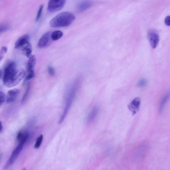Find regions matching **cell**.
I'll list each match as a JSON object with an SVG mask.
<instances>
[{"label":"cell","instance_id":"cell-2","mask_svg":"<svg viewBox=\"0 0 170 170\" xmlns=\"http://www.w3.org/2000/svg\"><path fill=\"white\" fill-rule=\"evenodd\" d=\"M75 20V17L70 12H63L56 16L50 21V26L53 28L66 27L70 25Z\"/></svg>","mask_w":170,"mask_h":170},{"label":"cell","instance_id":"cell-29","mask_svg":"<svg viewBox=\"0 0 170 170\" xmlns=\"http://www.w3.org/2000/svg\"><path fill=\"white\" fill-rule=\"evenodd\" d=\"M25 170V169H24V170Z\"/></svg>","mask_w":170,"mask_h":170},{"label":"cell","instance_id":"cell-13","mask_svg":"<svg viewBox=\"0 0 170 170\" xmlns=\"http://www.w3.org/2000/svg\"><path fill=\"white\" fill-rule=\"evenodd\" d=\"M170 98V90H169L164 95V96H163V98H162V100H161V103H160V104L159 110L160 113L162 112V111H163L164 108H165L166 104L168 102V100H169Z\"/></svg>","mask_w":170,"mask_h":170},{"label":"cell","instance_id":"cell-1","mask_svg":"<svg viewBox=\"0 0 170 170\" xmlns=\"http://www.w3.org/2000/svg\"><path fill=\"white\" fill-rule=\"evenodd\" d=\"M25 72L23 69H17L15 62H11L4 70L3 82L6 87H14L25 78Z\"/></svg>","mask_w":170,"mask_h":170},{"label":"cell","instance_id":"cell-26","mask_svg":"<svg viewBox=\"0 0 170 170\" xmlns=\"http://www.w3.org/2000/svg\"><path fill=\"white\" fill-rule=\"evenodd\" d=\"M48 72H49L50 75L52 76H54V74H55V71H54V69L52 67H51V66L48 67Z\"/></svg>","mask_w":170,"mask_h":170},{"label":"cell","instance_id":"cell-5","mask_svg":"<svg viewBox=\"0 0 170 170\" xmlns=\"http://www.w3.org/2000/svg\"><path fill=\"white\" fill-rule=\"evenodd\" d=\"M66 0H49L48 9L49 12H55L62 9L64 6Z\"/></svg>","mask_w":170,"mask_h":170},{"label":"cell","instance_id":"cell-3","mask_svg":"<svg viewBox=\"0 0 170 170\" xmlns=\"http://www.w3.org/2000/svg\"><path fill=\"white\" fill-rule=\"evenodd\" d=\"M77 85L76 84L74 86H73L72 88L71 89L70 92H69L67 98V100H66V106L65 108L63 114L60 118L59 124H61L63 123V121H64L66 115H67L69 111L70 110L71 106L73 100H74V99L75 98L76 95V92L77 90Z\"/></svg>","mask_w":170,"mask_h":170},{"label":"cell","instance_id":"cell-25","mask_svg":"<svg viewBox=\"0 0 170 170\" xmlns=\"http://www.w3.org/2000/svg\"><path fill=\"white\" fill-rule=\"evenodd\" d=\"M165 24L167 26L170 27V16H167L165 18Z\"/></svg>","mask_w":170,"mask_h":170},{"label":"cell","instance_id":"cell-24","mask_svg":"<svg viewBox=\"0 0 170 170\" xmlns=\"http://www.w3.org/2000/svg\"><path fill=\"white\" fill-rule=\"evenodd\" d=\"M147 84V81L146 80L144 79H141V80L139 81L138 84V86L139 87H143L146 86Z\"/></svg>","mask_w":170,"mask_h":170},{"label":"cell","instance_id":"cell-4","mask_svg":"<svg viewBox=\"0 0 170 170\" xmlns=\"http://www.w3.org/2000/svg\"><path fill=\"white\" fill-rule=\"evenodd\" d=\"M25 143L24 142L19 143L17 147L14 149V150L12 152L11 156L9 157V159L7 161L6 165L5 166V169H8L11 165L13 164V163L15 162L17 157L19 156L20 153L21 152L22 149L24 148V145Z\"/></svg>","mask_w":170,"mask_h":170},{"label":"cell","instance_id":"cell-8","mask_svg":"<svg viewBox=\"0 0 170 170\" xmlns=\"http://www.w3.org/2000/svg\"><path fill=\"white\" fill-rule=\"evenodd\" d=\"M20 91L17 89L9 90L7 93L6 96V102L7 103H12L14 102L17 98Z\"/></svg>","mask_w":170,"mask_h":170},{"label":"cell","instance_id":"cell-27","mask_svg":"<svg viewBox=\"0 0 170 170\" xmlns=\"http://www.w3.org/2000/svg\"><path fill=\"white\" fill-rule=\"evenodd\" d=\"M3 130V125L1 121H0V133Z\"/></svg>","mask_w":170,"mask_h":170},{"label":"cell","instance_id":"cell-10","mask_svg":"<svg viewBox=\"0 0 170 170\" xmlns=\"http://www.w3.org/2000/svg\"><path fill=\"white\" fill-rule=\"evenodd\" d=\"M29 36L28 35H24L18 39L15 43V47L16 49L19 48L24 46L25 44L28 42Z\"/></svg>","mask_w":170,"mask_h":170},{"label":"cell","instance_id":"cell-23","mask_svg":"<svg viewBox=\"0 0 170 170\" xmlns=\"http://www.w3.org/2000/svg\"><path fill=\"white\" fill-rule=\"evenodd\" d=\"M29 90H30V86H28L27 90H26L25 94H24V96H23V98H22V103H24L27 100L28 95V93H29Z\"/></svg>","mask_w":170,"mask_h":170},{"label":"cell","instance_id":"cell-20","mask_svg":"<svg viewBox=\"0 0 170 170\" xmlns=\"http://www.w3.org/2000/svg\"><path fill=\"white\" fill-rule=\"evenodd\" d=\"M43 9V6H41L40 7V9H39L38 12H37V16H36V21H38L40 19L41 15H42Z\"/></svg>","mask_w":170,"mask_h":170},{"label":"cell","instance_id":"cell-12","mask_svg":"<svg viewBox=\"0 0 170 170\" xmlns=\"http://www.w3.org/2000/svg\"><path fill=\"white\" fill-rule=\"evenodd\" d=\"M93 3L92 2L89 1H86L82 2L78 5L77 9L79 12H82L86 11V9L92 6Z\"/></svg>","mask_w":170,"mask_h":170},{"label":"cell","instance_id":"cell-15","mask_svg":"<svg viewBox=\"0 0 170 170\" xmlns=\"http://www.w3.org/2000/svg\"><path fill=\"white\" fill-rule=\"evenodd\" d=\"M36 56L34 55H32L29 58L28 61V72H32L34 71L33 68H34V66L36 64Z\"/></svg>","mask_w":170,"mask_h":170},{"label":"cell","instance_id":"cell-19","mask_svg":"<svg viewBox=\"0 0 170 170\" xmlns=\"http://www.w3.org/2000/svg\"><path fill=\"white\" fill-rule=\"evenodd\" d=\"M9 26L7 24H2L0 25V33H3L9 29Z\"/></svg>","mask_w":170,"mask_h":170},{"label":"cell","instance_id":"cell-6","mask_svg":"<svg viewBox=\"0 0 170 170\" xmlns=\"http://www.w3.org/2000/svg\"><path fill=\"white\" fill-rule=\"evenodd\" d=\"M148 39L150 45L153 49H155L159 42V36L156 30H150L148 32Z\"/></svg>","mask_w":170,"mask_h":170},{"label":"cell","instance_id":"cell-14","mask_svg":"<svg viewBox=\"0 0 170 170\" xmlns=\"http://www.w3.org/2000/svg\"><path fill=\"white\" fill-rule=\"evenodd\" d=\"M22 51L25 55L29 58L32 56V45L29 43V42L25 44L24 46L21 47Z\"/></svg>","mask_w":170,"mask_h":170},{"label":"cell","instance_id":"cell-16","mask_svg":"<svg viewBox=\"0 0 170 170\" xmlns=\"http://www.w3.org/2000/svg\"><path fill=\"white\" fill-rule=\"evenodd\" d=\"M63 36V33L61 31L55 30L51 34V38L54 41H56L59 40L60 38Z\"/></svg>","mask_w":170,"mask_h":170},{"label":"cell","instance_id":"cell-28","mask_svg":"<svg viewBox=\"0 0 170 170\" xmlns=\"http://www.w3.org/2000/svg\"><path fill=\"white\" fill-rule=\"evenodd\" d=\"M3 54H4V53H3V52H1V53H0V61L3 58Z\"/></svg>","mask_w":170,"mask_h":170},{"label":"cell","instance_id":"cell-9","mask_svg":"<svg viewBox=\"0 0 170 170\" xmlns=\"http://www.w3.org/2000/svg\"><path fill=\"white\" fill-rule=\"evenodd\" d=\"M50 37H51V33L50 32H47L44 34L38 41V47L43 48L46 47L48 44Z\"/></svg>","mask_w":170,"mask_h":170},{"label":"cell","instance_id":"cell-17","mask_svg":"<svg viewBox=\"0 0 170 170\" xmlns=\"http://www.w3.org/2000/svg\"><path fill=\"white\" fill-rule=\"evenodd\" d=\"M98 111H99V109H98V108L95 107L93 109L92 111H91L90 114L89 115L88 117V120L89 121H91L94 120L98 115Z\"/></svg>","mask_w":170,"mask_h":170},{"label":"cell","instance_id":"cell-21","mask_svg":"<svg viewBox=\"0 0 170 170\" xmlns=\"http://www.w3.org/2000/svg\"><path fill=\"white\" fill-rule=\"evenodd\" d=\"M34 76H35V74H34V71L28 72V75H27L26 78H25V81L32 79V78H34Z\"/></svg>","mask_w":170,"mask_h":170},{"label":"cell","instance_id":"cell-18","mask_svg":"<svg viewBox=\"0 0 170 170\" xmlns=\"http://www.w3.org/2000/svg\"><path fill=\"white\" fill-rule=\"evenodd\" d=\"M43 139V136L42 134L40 135V136H38V138L36 139V143H35V145H34V148L36 149H38L40 147L41 143H42Z\"/></svg>","mask_w":170,"mask_h":170},{"label":"cell","instance_id":"cell-7","mask_svg":"<svg viewBox=\"0 0 170 170\" xmlns=\"http://www.w3.org/2000/svg\"><path fill=\"white\" fill-rule=\"evenodd\" d=\"M140 104H141V100L139 98H136L133 99L129 104L128 106V108L132 112L133 115H135L138 111L140 108Z\"/></svg>","mask_w":170,"mask_h":170},{"label":"cell","instance_id":"cell-11","mask_svg":"<svg viewBox=\"0 0 170 170\" xmlns=\"http://www.w3.org/2000/svg\"><path fill=\"white\" fill-rule=\"evenodd\" d=\"M29 137V135L28 132L21 131L17 134V142L19 143L24 142L26 143L28 140Z\"/></svg>","mask_w":170,"mask_h":170},{"label":"cell","instance_id":"cell-22","mask_svg":"<svg viewBox=\"0 0 170 170\" xmlns=\"http://www.w3.org/2000/svg\"><path fill=\"white\" fill-rule=\"evenodd\" d=\"M6 100V96L5 94L2 92H0V105Z\"/></svg>","mask_w":170,"mask_h":170}]
</instances>
